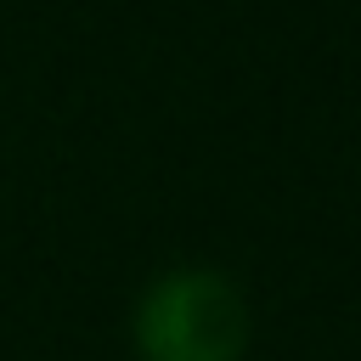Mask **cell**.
<instances>
[{"mask_svg": "<svg viewBox=\"0 0 361 361\" xmlns=\"http://www.w3.org/2000/svg\"><path fill=\"white\" fill-rule=\"evenodd\" d=\"M248 333V299L214 265L158 271L130 310L135 361H243Z\"/></svg>", "mask_w": 361, "mask_h": 361, "instance_id": "cell-1", "label": "cell"}]
</instances>
